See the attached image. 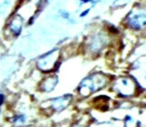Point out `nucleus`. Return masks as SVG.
<instances>
[{"label":"nucleus","mask_w":146,"mask_h":127,"mask_svg":"<svg viewBox=\"0 0 146 127\" xmlns=\"http://www.w3.org/2000/svg\"><path fill=\"white\" fill-rule=\"evenodd\" d=\"M108 77L104 73H96L86 77L79 87V93L83 96H88L90 93L98 91L108 83Z\"/></svg>","instance_id":"1"},{"label":"nucleus","mask_w":146,"mask_h":127,"mask_svg":"<svg viewBox=\"0 0 146 127\" xmlns=\"http://www.w3.org/2000/svg\"><path fill=\"white\" fill-rule=\"evenodd\" d=\"M129 27L134 30H141L146 27V7L134 8L126 18Z\"/></svg>","instance_id":"2"},{"label":"nucleus","mask_w":146,"mask_h":127,"mask_svg":"<svg viewBox=\"0 0 146 127\" xmlns=\"http://www.w3.org/2000/svg\"><path fill=\"white\" fill-rule=\"evenodd\" d=\"M114 89L121 96H131L136 91V83L130 77H122L115 81Z\"/></svg>","instance_id":"3"},{"label":"nucleus","mask_w":146,"mask_h":127,"mask_svg":"<svg viewBox=\"0 0 146 127\" xmlns=\"http://www.w3.org/2000/svg\"><path fill=\"white\" fill-rule=\"evenodd\" d=\"M59 58V51L58 50H53L51 52L47 53L46 55L42 56L39 59L37 65H38V69L41 71H51L53 69L56 67V64Z\"/></svg>","instance_id":"4"},{"label":"nucleus","mask_w":146,"mask_h":127,"mask_svg":"<svg viewBox=\"0 0 146 127\" xmlns=\"http://www.w3.org/2000/svg\"><path fill=\"white\" fill-rule=\"evenodd\" d=\"M71 100H72V96L70 95L54 98V99L51 100V107H52L55 111H62V110L65 109V108L69 105Z\"/></svg>","instance_id":"5"},{"label":"nucleus","mask_w":146,"mask_h":127,"mask_svg":"<svg viewBox=\"0 0 146 127\" xmlns=\"http://www.w3.org/2000/svg\"><path fill=\"white\" fill-rule=\"evenodd\" d=\"M23 26V18L19 15H16L9 23V29L13 34L19 35Z\"/></svg>","instance_id":"6"},{"label":"nucleus","mask_w":146,"mask_h":127,"mask_svg":"<svg viewBox=\"0 0 146 127\" xmlns=\"http://www.w3.org/2000/svg\"><path fill=\"white\" fill-rule=\"evenodd\" d=\"M57 83H58V77H48V79H46L41 83V89L45 91H51L55 89Z\"/></svg>","instance_id":"7"},{"label":"nucleus","mask_w":146,"mask_h":127,"mask_svg":"<svg viewBox=\"0 0 146 127\" xmlns=\"http://www.w3.org/2000/svg\"><path fill=\"white\" fill-rule=\"evenodd\" d=\"M124 125L125 127H136V122L130 116H127L126 119L124 120Z\"/></svg>","instance_id":"8"},{"label":"nucleus","mask_w":146,"mask_h":127,"mask_svg":"<svg viewBox=\"0 0 146 127\" xmlns=\"http://www.w3.org/2000/svg\"><path fill=\"white\" fill-rule=\"evenodd\" d=\"M26 121V116L23 114H18L17 116L13 118V122L15 124H20V123H24Z\"/></svg>","instance_id":"9"},{"label":"nucleus","mask_w":146,"mask_h":127,"mask_svg":"<svg viewBox=\"0 0 146 127\" xmlns=\"http://www.w3.org/2000/svg\"><path fill=\"white\" fill-rule=\"evenodd\" d=\"M96 127H115V126H113L111 123H108V122H104V123H102L100 125H98Z\"/></svg>","instance_id":"10"},{"label":"nucleus","mask_w":146,"mask_h":127,"mask_svg":"<svg viewBox=\"0 0 146 127\" xmlns=\"http://www.w3.org/2000/svg\"><path fill=\"white\" fill-rule=\"evenodd\" d=\"M3 101H4V95L0 93V107H1L2 103H3Z\"/></svg>","instance_id":"11"},{"label":"nucleus","mask_w":146,"mask_h":127,"mask_svg":"<svg viewBox=\"0 0 146 127\" xmlns=\"http://www.w3.org/2000/svg\"><path fill=\"white\" fill-rule=\"evenodd\" d=\"M88 11H90V10L88 9V10H86L85 12H83V13L81 14V17H84V16H85V15H87V14L88 13Z\"/></svg>","instance_id":"12"},{"label":"nucleus","mask_w":146,"mask_h":127,"mask_svg":"<svg viewBox=\"0 0 146 127\" xmlns=\"http://www.w3.org/2000/svg\"><path fill=\"white\" fill-rule=\"evenodd\" d=\"M145 79H146V73H145Z\"/></svg>","instance_id":"13"}]
</instances>
